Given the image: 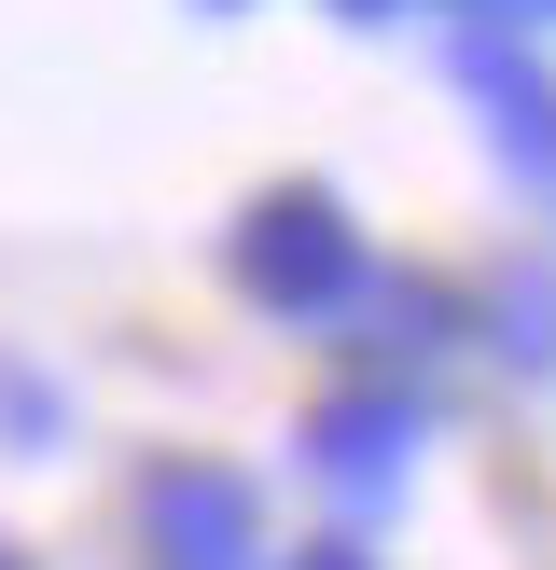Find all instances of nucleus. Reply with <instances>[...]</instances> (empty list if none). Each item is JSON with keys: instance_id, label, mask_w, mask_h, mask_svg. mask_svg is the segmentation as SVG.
<instances>
[{"instance_id": "obj_1", "label": "nucleus", "mask_w": 556, "mask_h": 570, "mask_svg": "<svg viewBox=\"0 0 556 570\" xmlns=\"http://www.w3.org/2000/svg\"><path fill=\"white\" fill-rule=\"evenodd\" d=\"M153 543L181 557V570H250V488L209 473V460L153 473Z\"/></svg>"}, {"instance_id": "obj_2", "label": "nucleus", "mask_w": 556, "mask_h": 570, "mask_svg": "<svg viewBox=\"0 0 556 570\" xmlns=\"http://www.w3.org/2000/svg\"><path fill=\"white\" fill-rule=\"evenodd\" d=\"M250 278H265L278 306H320L334 278H348V237H334V209H320V195H292V209L250 237Z\"/></svg>"}, {"instance_id": "obj_3", "label": "nucleus", "mask_w": 556, "mask_h": 570, "mask_svg": "<svg viewBox=\"0 0 556 570\" xmlns=\"http://www.w3.org/2000/svg\"><path fill=\"white\" fill-rule=\"evenodd\" d=\"M404 432H417L404 404H334L320 417V473L334 488H376V473H404Z\"/></svg>"}, {"instance_id": "obj_4", "label": "nucleus", "mask_w": 556, "mask_h": 570, "mask_svg": "<svg viewBox=\"0 0 556 570\" xmlns=\"http://www.w3.org/2000/svg\"><path fill=\"white\" fill-rule=\"evenodd\" d=\"M306 570H361V557H348V543H320V557H306Z\"/></svg>"}, {"instance_id": "obj_5", "label": "nucleus", "mask_w": 556, "mask_h": 570, "mask_svg": "<svg viewBox=\"0 0 556 570\" xmlns=\"http://www.w3.org/2000/svg\"><path fill=\"white\" fill-rule=\"evenodd\" d=\"M0 570H14V557H0Z\"/></svg>"}]
</instances>
